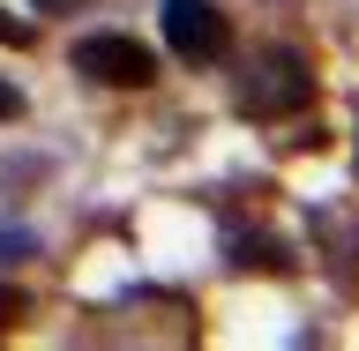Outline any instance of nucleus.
Segmentation results:
<instances>
[{"label":"nucleus","instance_id":"obj_2","mask_svg":"<svg viewBox=\"0 0 359 351\" xmlns=\"http://www.w3.org/2000/svg\"><path fill=\"white\" fill-rule=\"evenodd\" d=\"M165 45L187 67H210L232 53V22H224L217 0H165Z\"/></svg>","mask_w":359,"mask_h":351},{"label":"nucleus","instance_id":"obj_3","mask_svg":"<svg viewBox=\"0 0 359 351\" xmlns=\"http://www.w3.org/2000/svg\"><path fill=\"white\" fill-rule=\"evenodd\" d=\"M75 75L105 90H150L157 83V53L135 38H83L75 45Z\"/></svg>","mask_w":359,"mask_h":351},{"label":"nucleus","instance_id":"obj_6","mask_svg":"<svg viewBox=\"0 0 359 351\" xmlns=\"http://www.w3.org/2000/svg\"><path fill=\"white\" fill-rule=\"evenodd\" d=\"M30 247H38L30 232H0V254H30Z\"/></svg>","mask_w":359,"mask_h":351},{"label":"nucleus","instance_id":"obj_4","mask_svg":"<svg viewBox=\"0 0 359 351\" xmlns=\"http://www.w3.org/2000/svg\"><path fill=\"white\" fill-rule=\"evenodd\" d=\"M22 314H30V299H22V291H15V284H0V329H15Z\"/></svg>","mask_w":359,"mask_h":351},{"label":"nucleus","instance_id":"obj_1","mask_svg":"<svg viewBox=\"0 0 359 351\" xmlns=\"http://www.w3.org/2000/svg\"><path fill=\"white\" fill-rule=\"evenodd\" d=\"M314 105V67L292 45H255V60L240 67V112L247 120H285V112Z\"/></svg>","mask_w":359,"mask_h":351},{"label":"nucleus","instance_id":"obj_5","mask_svg":"<svg viewBox=\"0 0 359 351\" xmlns=\"http://www.w3.org/2000/svg\"><path fill=\"white\" fill-rule=\"evenodd\" d=\"M30 38H38V30H30V22H15L8 8H0V45H30Z\"/></svg>","mask_w":359,"mask_h":351},{"label":"nucleus","instance_id":"obj_7","mask_svg":"<svg viewBox=\"0 0 359 351\" xmlns=\"http://www.w3.org/2000/svg\"><path fill=\"white\" fill-rule=\"evenodd\" d=\"M22 112V97H15V83H0V120H15Z\"/></svg>","mask_w":359,"mask_h":351},{"label":"nucleus","instance_id":"obj_8","mask_svg":"<svg viewBox=\"0 0 359 351\" xmlns=\"http://www.w3.org/2000/svg\"><path fill=\"white\" fill-rule=\"evenodd\" d=\"M30 8H45V15H67V8H83V0H30Z\"/></svg>","mask_w":359,"mask_h":351}]
</instances>
